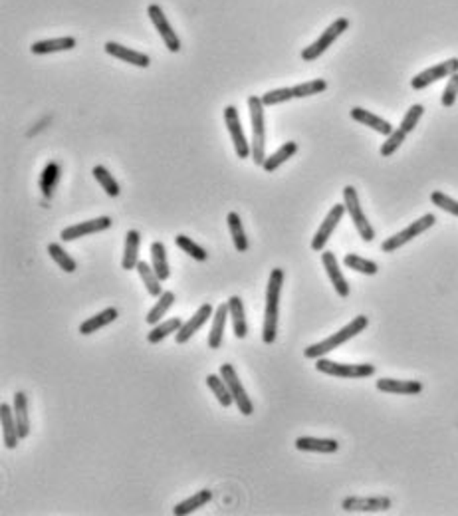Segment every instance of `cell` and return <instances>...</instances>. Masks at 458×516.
I'll list each match as a JSON object with an SVG mask.
<instances>
[{
  "label": "cell",
  "instance_id": "obj_6",
  "mask_svg": "<svg viewBox=\"0 0 458 516\" xmlns=\"http://www.w3.org/2000/svg\"><path fill=\"white\" fill-rule=\"evenodd\" d=\"M343 205H345L349 217L353 220V225H355V229L360 232L361 239L365 242L373 241V239H375V229L371 227V222L367 220V217H365L363 209H361L360 195H357L355 187L348 185V187L343 189Z\"/></svg>",
  "mask_w": 458,
  "mask_h": 516
},
{
  "label": "cell",
  "instance_id": "obj_39",
  "mask_svg": "<svg viewBox=\"0 0 458 516\" xmlns=\"http://www.w3.org/2000/svg\"><path fill=\"white\" fill-rule=\"evenodd\" d=\"M48 254L52 256V260H54L64 272H76L77 270V263L70 256V254L65 253L64 248L60 246V244H56V242H52V244H48Z\"/></svg>",
  "mask_w": 458,
  "mask_h": 516
},
{
  "label": "cell",
  "instance_id": "obj_9",
  "mask_svg": "<svg viewBox=\"0 0 458 516\" xmlns=\"http://www.w3.org/2000/svg\"><path fill=\"white\" fill-rule=\"evenodd\" d=\"M224 121H227V127H229L230 139L234 143V151L240 159H248L252 155V143L246 141V135L242 130V123H240L238 110L234 106H227L224 108Z\"/></svg>",
  "mask_w": 458,
  "mask_h": 516
},
{
  "label": "cell",
  "instance_id": "obj_28",
  "mask_svg": "<svg viewBox=\"0 0 458 516\" xmlns=\"http://www.w3.org/2000/svg\"><path fill=\"white\" fill-rule=\"evenodd\" d=\"M137 272H139V276H141V280H143V284H145V288H147V292H149V296H155V298H159L161 294H163L165 290H163V286H161V278H159V275L155 272V268L153 266H149V263H143V260H139V264H137V268H135Z\"/></svg>",
  "mask_w": 458,
  "mask_h": 516
},
{
  "label": "cell",
  "instance_id": "obj_32",
  "mask_svg": "<svg viewBox=\"0 0 458 516\" xmlns=\"http://www.w3.org/2000/svg\"><path fill=\"white\" fill-rule=\"evenodd\" d=\"M58 181H60V165L56 161H50L44 167L42 175H40V191H42L44 199H52L58 187Z\"/></svg>",
  "mask_w": 458,
  "mask_h": 516
},
{
  "label": "cell",
  "instance_id": "obj_42",
  "mask_svg": "<svg viewBox=\"0 0 458 516\" xmlns=\"http://www.w3.org/2000/svg\"><path fill=\"white\" fill-rule=\"evenodd\" d=\"M405 139H407V133H405L401 127H399V130H393L391 135H387V139H385V143L381 145L383 157H391V155L403 145Z\"/></svg>",
  "mask_w": 458,
  "mask_h": 516
},
{
  "label": "cell",
  "instance_id": "obj_2",
  "mask_svg": "<svg viewBox=\"0 0 458 516\" xmlns=\"http://www.w3.org/2000/svg\"><path fill=\"white\" fill-rule=\"evenodd\" d=\"M369 326V318L367 316H357V318H353L349 322L348 326H343V328L336 332V334H331L329 338L326 340L317 341L314 346H307L304 350V355L307 360H317V358H324L326 353L333 352V350H338L339 346H343L345 341H349L351 338H355L357 334H361L363 329Z\"/></svg>",
  "mask_w": 458,
  "mask_h": 516
},
{
  "label": "cell",
  "instance_id": "obj_17",
  "mask_svg": "<svg viewBox=\"0 0 458 516\" xmlns=\"http://www.w3.org/2000/svg\"><path fill=\"white\" fill-rule=\"evenodd\" d=\"M377 389L383 394H397V396H416L423 391V384L421 382H413V379H389V377H381L377 379Z\"/></svg>",
  "mask_w": 458,
  "mask_h": 516
},
{
  "label": "cell",
  "instance_id": "obj_14",
  "mask_svg": "<svg viewBox=\"0 0 458 516\" xmlns=\"http://www.w3.org/2000/svg\"><path fill=\"white\" fill-rule=\"evenodd\" d=\"M111 227V217H98V219L86 220V222H77L72 227H65L62 231V241H77V239H84L87 234H96V232L106 231Z\"/></svg>",
  "mask_w": 458,
  "mask_h": 516
},
{
  "label": "cell",
  "instance_id": "obj_36",
  "mask_svg": "<svg viewBox=\"0 0 458 516\" xmlns=\"http://www.w3.org/2000/svg\"><path fill=\"white\" fill-rule=\"evenodd\" d=\"M151 266L161 280H167L171 276L169 263H167V248L161 241H155L151 244Z\"/></svg>",
  "mask_w": 458,
  "mask_h": 516
},
{
  "label": "cell",
  "instance_id": "obj_24",
  "mask_svg": "<svg viewBox=\"0 0 458 516\" xmlns=\"http://www.w3.org/2000/svg\"><path fill=\"white\" fill-rule=\"evenodd\" d=\"M139 244H141V234L139 231H127L125 237V248H123V258H121V266L123 270H133L139 264Z\"/></svg>",
  "mask_w": 458,
  "mask_h": 516
},
{
  "label": "cell",
  "instance_id": "obj_41",
  "mask_svg": "<svg viewBox=\"0 0 458 516\" xmlns=\"http://www.w3.org/2000/svg\"><path fill=\"white\" fill-rule=\"evenodd\" d=\"M327 89L326 80H310L304 84H295L292 92H294V98H307V96H316Z\"/></svg>",
  "mask_w": 458,
  "mask_h": 516
},
{
  "label": "cell",
  "instance_id": "obj_40",
  "mask_svg": "<svg viewBox=\"0 0 458 516\" xmlns=\"http://www.w3.org/2000/svg\"><path fill=\"white\" fill-rule=\"evenodd\" d=\"M174 244H177L181 251H185L189 256H193L195 260H198V263H205V260L208 258L207 251H205L201 244H196L193 239L185 237V234H177V237H174Z\"/></svg>",
  "mask_w": 458,
  "mask_h": 516
},
{
  "label": "cell",
  "instance_id": "obj_33",
  "mask_svg": "<svg viewBox=\"0 0 458 516\" xmlns=\"http://www.w3.org/2000/svg\"><path fill=\"white\" fill-rule=\"evenodd\" d=\"M173 302H174V292H171V290H165L163 294L157 298L155 306L147 312V318H145V322H147V324H151V326L159 324V322L165 318V314L169 312V308L173 306Z\"/></svg>",
  "mask_w": 458,
  "mask_h": 516
},
{
  "label": "cell",
  "instance_id": "obj_16",
  "mask_svg": "<svg viewBox=\"0 0 458 516\" xmlns=\"http://www.w3.org/2000/svg\"><path fill=\"white\" fill-rule=\"evenodd\" d=\"M322 263H324L327 278H329V282L333 284L336 292H338L341 298H348L349 284L348 280H345V276H343V272L339 270V263L338 258H336V254L329 253V251H324V253H322Z\"/></svg>",
  "mask_w": 458,
  "mask_h": 516
},
{
  "label": "cell",
  "instance_id": "obj_45",
  "mask_svg": "<svg viewBox=\"0 0 458 516\" xmlns=\"http://www.w3.org/2000/svg\"><path fill=\"white\" fill-rule=\"evenodd\" d=\"M423 111H425V108H423L421 103H414V106H411L409 111L405 113L403 121H401V130H403L405 133L413 132L414 127H416V123H419V120L423 118Z\"/></svg>",
  "mask_w": 458,
  "mask_h": 516
},
{
  "label": "cell",
  "instance_id": "obj_19",
  "mask_svg": "<svg viewBox=\"0 0 458 516\" xmlns=\"http://www.w3.org/2000/svg\"><path fill=\"white\" fill-rule=\"evenodd\" d=\"M0 419H2V437H4V447L14 449L20 441L16 419H14V407L8 405L6 401L0 405Z\"/></svg>",
  "mask_w": 458,
  "mask_h": 516
},
{
  "label": "cell",
  "instance_id": "obj_11",
  "mask_svg": "<svg viewBox=\"0 0 458 516\" xmlns=\"http://www.w3.org/2000/svg\"><path fill=\"white\" fill-rule=\"evenodd\" d=\"M345 205H333L331 210L327 213V217L324 219V222L319 225V229L317 232L314 234V239H312V251H316V253H324V246L327 244L329 241V237L333 234V231L338 229V225L341 222L343 219V215H345Z\"/></svg>",
  "mask_w": 458,
  "mask_h": 516
},
{
  "label": "cell",
  "instance_id": "obj_22",
  "mask_svg": "<svg viewBox=\"0 0 458 516\" xmlns=\"http://www.w3.org/2000/svg\"><path fill=\"white\" fill-rule=\"evenodd\" d=\"M115 320H117V308L109 306V308H106V310L98 312L96 316L87 318L86 322H82V324H79V334H82V336L96 334L98 329L106 328V326H109V324H111V322H115Z\"/></svg>",
  "mask_w": 458,
  "mask_h": 516
},
{
  "label": "cell",
  "instance_id": "obj_29",
  "mask_svg": "<svg viewBox=\"0 0 458 516\" xmlns=\"http://www.w3.org/2000/svg\"><path fill=\"white\" fill-rule=\"evenodd\" d=\"M295 153H298V143L295 141L284 143L278 151H274L270 157H266V161L262 163V169H264L266 173H274L280 165L286 163L288 159H292Z\"/></svg>",
  "mask_w": 458,
  "mask_h": 516
},
{
  "label": "cell",
  "instance_id": "obj_44",
  "mask_svg": "<svg viewBox=\"0 0 458 516\" xmlns=\"http://www.w3.org/2000/svg\"><path fill=\"white\" fill-rule=\"evenodd\" d=\"M431 201H433V205L438 207V209L447 210V213H450V215L458 217V201H454L452 197L445 195L443 191H433V193H431Z\"/></svg>",
  "mask_w": 458,
  "mask_h": 516
},
{
  "label": "cell",
  "instance_id": "obj_7",
  "mask_svg": "<svg viewBox=\"0 0 458 516\" xmlns=\"http://www.w3.org/2000/svg\"><path fill=\"white\" fill-rule=\"evenodd\" d=\"M348 28H349L348 18H338V20H333V23L329 24L326 30L322 32V36L317 38L314 44H310L307 48H304L302 60H305V62H314V60H317V58L324 54L327 48L333 44V42H336L339 36L345 32Z\"/></svg>",
  "mask_w": 458,
  "mask_h": 516
},
{
  "label": "cell",
  "instance_id": "obj_5",
  "mask_svg": "<svg viewBox=\"0 0 458 516\" xmlns=\"http://www.w3.org/2000/svg\"><path fill=\"white\" fill-rule=\"evenodd\" d=\"M435 222H436L435 215H433V213H426V215H423L421 219H416L414 222H411L407 229H403L401 232H397V234H393L389 239H385L381 244V251L387 254L395 253V251L401 248L403 244L416 239L419 234H423L425 231H428L431 227H435Z\"/></svg>",
  "mask_w": 458,
  "mask_h": 516
},
{
  "label": "cell",
  "instance_id": "obj_3",
  "mask_svg": "<svg viewBox=\"0 0 458 516\" xmlns=\"http://www.w3.org/2000/svg\"><path fill=\"white\" fill-rule=\"evenodd\" d=\"M264 103L258 96H250L248 98V110H250V121H252V159L254 163L262 165L266 161V153H264V145H266V130H264Z\"/></svg>",
  "mask_w": 458,
  "mask_h": 516
},
{
  "label": "cell",
  "instance_id": "obj_10",
  "mask_svg": "<svg viewBox=\"0 0 458 516\" xmlns=\"http://www.w3.org/2000/svg\"><path fill=\"white\" fill-rule=\"evenodd\" d=\"M457 72H458V58H450L447 62L435 64V66L423 70L421 74H416V76L411 80V88L425 89L428 88L431 84H435L438 80H445V77H450L452 74H457Z\"/></svg>",
  "mask_w": 458,
  "mask_h": 516
},
{
  "label": "cell",
  "instance_id": "obj_25",
  "mask_svg": "<svg viewBox=\"0 0 458 516\" xmlns=\"http://www.w3.org/2000/svg\"><path fill=\"white\" fill-rule=\"evenodd\" d=\"M12 407H14V419H16V427H18V435L20 439H26L28 433H30V417H28V397L26 394H14V401H12Z\"/></svg>",
  "mask_w": 458,
  "mask_h": 516
},
{
  "label": "cell",
  "instance_id": "obj_31",
  "mask_svg": "<svg viewBox=\"0 0 458 516\" xmlns=\"http://www.w3.org/2000/svg\"><path fill=\"white\" fill-rule=\"evenodd\" d=\"M227 222H229V231L230 237H232V242H234V248L238 253H246L248 251V239H246V232H244V225L240 220L238 213H229L227 217Z\"/></svg>",
  "mask_w": 458,
  "mask_h": 516
},
{
  "label": "cell",
  "instance_id": "obj_35",
  "mask_svg": "<svg viewBox=\"0 0 458 516\" xmlns=\"http://www.w3.org/2000/svg\"><path fill=\"white\" fill-rule=\"evenodd\" d=\"M207 385H208V389L215 394V397H217L220 405L230 407L232 403H234V397H232V394H230L229 385H227V382L220 377V374L207 375Z\"/></svg>",
  "mask_w": 458,
  "mask_h": 516
},
{
  "label": "cell",
  "instance_id": "obj_21",
  "mask_svg": "<svg viewBox=\"0 0 458 516\" xmlns=\"http://www.w3.org/2000/svg\"><path fill=\"white\" fill-rule=\"evenodd\" d=\"M229 312L232 320V329L238 340H244L248 336V326H246V312H244V302L240 296L229 298Z\"/></svg>",
  "mask_w": 458,
  "mask_h": 516
},
{
  "label": "cell",
  "instance_id": "obj_13",
  "mask_svg": "<svg viewBox=\"0 0 458 516\" xmlns=\"http://www.w3.org/2000/svg\"><path fill=\"white\" fill-rule=\"evenodd\" d=\"M341 508L345 512H383L391 508V498L387 496H348Z\"/></svg>",
  "mask_w": 458,
  "mask_h": 516
},
{
  "label": "cell",
  "instance_id": "obj_46",
  "mask_svg": "<svg viewBox=\"0 0 458 516\" xmlns=\"http://www.w3.org/2000/svg\"><path fill=\"white\" fill-rule=\"evenodd\" d=\"M457 98H458V72L448 77V84L447 88H445V92H443L440 103H443L445 108H452L454 101H457Z\"/></svg>",
  "mask_w": 458,
  "mask_h": 516
},
{
  "label": "cell",
  "instance_id": "obj_37",
  "mask_svg": "<svg viewBox=\"0 0 458 516\" xmlns=\"http://www.w3.org/2000/svg\"><path fill=\"white\" fill-rule=\"evenodd\" d=\"M94 177H96V181L101 185V189L108 193L109 197H117L121 193L117 179L111 175L103 165H96V167H94Z\"/></svg>",
  "mask_w": 458,
  "mask_h": 516
},
{
  "label": "cell",
  "instance_id": "obj_12",
  "mask_svg": "<svg viewBox=\"0 0 458 516\" xmlns=\"http://www.w3.org/2000/svg\"><path fill=\"white\" fill-rule=\"evenodd\" d=\"M147 14H149V18H151L153 26L157 28L159 36L163 38L165 48H167L169 52H179V50H181V40H179V36L174 34L173 26L169 24L167 16H165V12L161 11V6H159V4H151V6L147 8Z\"/></svg>",
  "mask_w": 458,
  "mask_h": 516
},
{
  "label": "cell",
  "instance_id": "obj_18",
  "mask_svg": "<svg viewBox=\"0 0 458 516\" xmlns=\"http://www.w3.org/2000/svg\"><path fill=\"white\" fill-rule=\"evenodd\" d=\"M103 50H106L109 56H113V58L123 60V62L133 64V66L137 68H147L151 64V60H149V56L147 54L137 52V50H133V48H125V46L117 44V42H106Z\"/></svg>",
  "mask_w": 458,
  "mask_h": 516
},
{
  "label": "cell",
  "instance_id": "obj_34",
  "mask_svg": "<svg viewBox=\"0 0 458 516\" xmlns=\"http://www.w3.org/2000/svg\"><path fill=\"white\" fill-rule=\"evenodd\" d=\"M181 326H183L181 318H169L165 320V322H159V324H155L151 332L147 334V341H149V344H159V341H163L167 336L177 334V332L181 329Z\"/></svg>",
  "mask_w": 458,
  "mask_h": 516
},
{
  "label": "cell",
  "instance_id": "obj_1",
  "mask_svg": "<svg viewBox=\"0 0 458 516\" xmlns=\"http://www.w3.org/2000/svg\"><path fill=\"white\" fill-rule=\"evenodd\" d=\"M284 286V270L274 268L268 278L266 288V308H264V324H262V341L274 344L278 336V316H280V294Z\"/></svg>",
  "mask_w": 458,
  "mask_h": 516
},
{
  "label": "cell",
  "instance_id": "obj_20",
  "mask_svg": "<svg viewBox=\"0 0 458 516\" xmlns=\"http://www.w3.org/2000/svg\"><path fill=\"white\" fill-rule=\"evenodd\" d=\"M349 115H351V120L367 125V127L375 130V132L381 133V135H391L393 133V125L389 121L383 120L379 115H375V113H371V111L363 110V108H353V110L349 111Z\"/></svg>",
  "mask_w": 458,
  "mask_h": 516
},
{
  "label": "cell",
  "instance_id": "obj_27",
  "mask_svg": "<svg viewBox=\"0 0 458 516\" xmlns=\"http://www.w3.org/2000/svg\"><path fill=\"white\" fill-rule=\"evenodd\" d=\"M295 449L305 453H338L339 443L336 439H317V437H298Z\"/></svg>",
  "mask_w": 458,
  "mask_h": 516
},
{
  "label": "cell",
  "instance_id": "obj_4",
  "mask_svg": "<svg viewBox=\"0 0 458 516\" xmlns=\"http://www.w3.org/2000/svg\"><path fill=\"white\" fill-rule=\"evenodd\" d=\"M316 370L319 374L331 375V377H348V379H361V377H371L375 374V365L371 363H338L327 358H317Z\"/></svg>",
  "mask_w": 458,
  "mask_h": 516
},
{
  "label": "cell",
  "instance_id": "obj_43",
  "mask_svg": "<svg viewBox=\"0 0 458 516\" xmlns=\"http://www.w3.org/2000/svg\"><path fill=\"white\" fill-rule=\"evenodd\" d=\"M292 98H294V92H292V88L270 89V92H266L264 96H260L262 103H264V106H278V103H284V101H290Z\"/></svg>",
  "mask_w": 458,
  "mask_h": 516
},
{
  "label": "cell",
  "instance_id": "obj_23",
  "mask_svg": "<svg viewBox=\"0 0 458 516\" xmlns=\"http://www.w3.org/2000/svg\"><path fill=\"white\" fill-rule=\"evenodd\" d=\"M229 304H220L215 310V318H212V328L208 334V348L210 350H218L222 346V336H224V328H227V316H229Z\"/></svg>",
  "mask_w": 458,
  "mask_h": 516
},
{
  "label": "cell",
  "instance_id": "obj_15",
  "mask_svg": "<svg viewBox=\"0 0 458 516\" xmlns=\"http://www.w3.org/2000/svg\"><path fill=\"white\" fill-rule=\"evenodd\" d=\"M208 318H212V306H210V304H203V306L198 308L195 314L181 326V329L174 334V341H177V344H186V341L195 336L198 329L207 324Z\"/></svg>",
  "mask_w": 458,
  "mask_h": 516
},
{
  "label": "cell",
  "instance_id": "obj_38",
  "mask_svg": "<svg viewBox=\"0 0 458 516\" xmlns=\"http://www.w3.org/2000/svg\"><path fill=\"white\" fill-rule=\"evenodd\" d=\"M343 264L351 268V270H355V272H361V275H367V276H373L379 272V266L377 263H373L369 258H363L360 254H345V258H343Z\"/></svg>",
  "mask_w": 458,
  "mask_h": 516
},
{
  "label": "cell",
  "instance_id": "obj_8",
  "mask_svg": "<svg viewBox=\"0 0 458 516\" xmlns=\"http://www.w3.org/2000/svg\"><path fill=\"white\" fill-rule=\"evenodd\" d=\"M218 374H220V377H222V379L227 382V385H229L230 394H232V397H234V403L238 405L240 413H242V415H246V417L252 415L254 405H252L250 397H248L246 389H244V385H242V382L238 379V375H236V370H234L230 363H222Z\"/></svg>",
  "mask_w": 458,
  "mask_h": 516
},
{
  "label": "cell",
  "instance_id": "obj_30",
  "mask_svg": "<svg viewBox=\"0 0 458 516\" xmlns=\"http://www.w3.org/2000/svg\"><path fill=\"white\" fill-rule=\"evenodd\" d=\"M210 501H212V493H210L208 489H203V491H198L196 494L189 496L186 501H183V503H179V505L174 506L173 515H177V516L191 515V512H195L196 508L208 505Z\"/></svg>",
  "mask_w": 458,
  "mask_h": 516
},
{
  "label": "cell",
  "instance_id": "obj_26",
  "mask_svg": "<svg viewBox=\"0 0 458 516\" xmlns=\"http://www.w3.org/2000/svg\"><path fill=\"white\" fill-rule=\"evenodd\" d=\"M76 48V38L72 36H62V38H52V40H40L30 46L32 54H54V52H64Z\"/></svg>",
  "mask_w": 458,
  "mask_h": 516
}]
</instances>
